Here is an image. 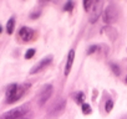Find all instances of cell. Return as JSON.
<instances>
[{
  "label": "cell",
  "mask_w": 127,
  "mask_h": 119,
  "mask_svg": "<svg viewBox=\"0 0 127 119\" xmlns=\"http://www.w3.org/2000/svg\"><path fill=\"white\" fill-rule=\"evenodd\" d=\"M118 20V9L113 3H110L103 11V21L106 24H113Z\"/></svg>",
  "instance_id": "obj_1"
},
{
  "label": "cell",
  "mask_w": 127,
  "mask_h": 119,
  "mask_svg": "<svg viewBox=\"0 0 127 119\" xmlns=\"http://www.w3.org/2000/svg\"><path fill=\"white\" fill-rule=\"evenodd\" d=\"M28 113H29V108L26 105H23V107H18V108H14L11 110L5 112L0 117V119H18V118L26 115Z\"/></svg>",
  "instance_id": "obj_2"
},
{
  "label": "cell",
  "mask_w": 127,
  "mask_h": 119,
  "mask_svg": "<svg viewBox=\"0 0 127 119\" xmlns=\"http://www.w3.org/2000/svg\"><path fill=\"white\" fill-rule=\"evenodd\" d=\"M65 108H66V100L65 99H60V100H57L51 108H50V110H49V113H47V117L49 118H57V117H60L62 113H64V110H65Z\"/></svg>",
  "instance_id": "obj_3"
},
{
  "label": "cell",
  "mask_w": 127,
  "mask_h": 119,
  "mask_svg": "<svg viewBox=\"0 0 127 119\" xmlns=\"http://www.w3.org/2000/svg\"><path fill=\"white\" fill-rule=\"evenodd\" d=\"M30 87V83H23V84H18V88L15 91V93L13 94V97H10L9 99H6V103L8 104H13L15 102H18L19 99L23 98V96L26 93V91L29 89Z\"/></svg>",
  "instance_id": "obj_4"
},
{
  "label": "cell",
  "mask_w": 127,
  "mask_h": 119,
  "mask_svg": "<svg viewBox=\"0 0 127 119\" xmlns=\"http://www.w3.org/2000/svg\"><path fill=\"white\" fill-rule=\"evenodd\" d=\"M52 92H54L52 84H45V86L41 88V91H40V93H39V96H37V102H39V105H40V107H42V105L49 100V98L51 97Z\"/></svg>",
  "instance_id": "obj_5"
},
{
  "label": "cell",
  "mask_w": 127,
  "mask_h": 119,
  "mask_svg": "<svg viewBox=\"0 0 127 119\" xmlns=\"http://www.w3.org/2000/svg\"><path fill=\"white\" fill-rule=\"evenodd\" d=\"M51 62H52V56H51V55L44 57L41 61H39V62L30 70V75H35V73H37V72H41L42 70L47 68V66H49Z\"/></svg>",
  "instance_id": "obj_6"
},
{
  "label": "cell",
  "mask_w": 127,
  "mask_h": 119,
  "mask_svg": "<svg viewBox=\"0 0 127 119\" xmlns=\"http://www.w3.org/2000/svg\"><path fill=\"white\" fill-rule=\"evenodd\" d=\"M102 5H103L102 1H95L92 9L90 10V22L94 24L97 21V19L100 18V15L102 13Z\"/></svg>",
  "instance_id": "obj_7"
},
{
  "label": "cell",
  "mask_w": 127,
  "mask_h": 119,
  "mask_svg": "<svg viewBox=\"0 0 127 119\" xmlns=\"http://www.w3.org/2000/svg\"><path fill=\"white\" fill-rule=\"evenodd\" d=\"M19 36L23 41L25 42H29L31 40H34L35 37V31L30 27H26V26H23L20 30H19Z\"/></svg>",
  "instance_id": "obj_8"
},
{
  "label": "cell",
  "mask_w": 127,
  "mask_h": 119,
  "mask_svg": "<svg viewBox=\"0 0 127 119\" xmlns=\"http://www.w3.org/2000/svg\"><path fill=\"white\" fill-rule=\"evenodd\" d=\"M74 61H75V51L70 50V52L67 55V60H66V65H65V71H64V75H65V76L70 75L72 65H74Z\"/></svg>",
  "instance_id": "obj_9"
},
{
  "label": "cell",
  "mask_w": 127,
  "mask_h": 119,
  "mask_svg": "<svg viewBox=\"0 0 127 119\" xmlns=\"http://www.w3.org/2000/svg\"><path fill=\"white\" fill-rule=\"evenodd\" d=\"M103 32L106 34V35H108L110 36V39L113 41L116 37H117V31L113 29V27H110V26H107V27H103Z\"/></svg>",
  "instance_id": "obj_10"
},
{
  "label": "cell",
  "mask_w": 127,
  "mask_h": 119,
  "mask_svg": "<svg viewBox=\"0 0 127 119\" xmlns=\"http://www.w3.org/2000/svg\"><path fill=\"white\" fill-rule=\"evenodd\" d=\"M72 98H74V100L77 103V104H84V100H85V94L82 93V92H77V93H74L72 94Z\"/></svg>",
  "instance_id": "obj_11"
},
{
  "label": "cell",
  "mask_w": 127,
  "mask_h": 119,
  "mask_svg": "<svg viewBox=\"0 0 127 119\" xmlns=\"http://www.w3.org/2000/svg\"><path fill=\"white\" fill-rule=\"evenodd\" d=\"M14 29H15V19L11 18V19H9V21L6 24V32L9 35H11L14 32Z\"/></svg>",
  "instance_id": "obj_12"
},
{
  "label": "cell",
  "mask_w": 127,
  "mask_h": 119,
  "mask_svg": "<svg viewBox=\"0 0 127 119\" xmlns=\"http://www.w3.org/2000/svg\"><path fill=\"white\" fill-rule=\"evenodd\" d=\"M94 4H95V1H91V0H85V1H82V5H84L85 11H89V13H90V10L92 9Z\"/></svg>",
  "instance_id": "obj_13"
},
{
  "label": "cell",
  "mask_w": 127,
  "mask_h": 119,
  "mask_svg": "<svg viewBox=\"0 0 127 119\" xmlns=\"http://www.w3.org/2000/svg\"><path fill=\"white\" fill-rule=\"evenodd\" d=\"M81 109H82V113H84L85 115H87V114H91V113H92V109H91L90 104L84 103V104L81 105Z\"/></svg>",
  "instance_id": "obj_14"
},
{
  "label": "cell",
  "mask_w": 127,
  "mask_h": 119,
  "mask_svg": "<svg viewBox=\"0 0 127 119\" xmlns=\"http://www.w3.org/2000/svg\"><path fill=\"white\" fill-rule=\"evenodd\" d=\"M110 66H111V70L113 71V73H115L116 76H120V73H121L120 66H118V65H116V63H110Z\"/></svg>",
  "instance_id": "obj_15"
},
{
  "label": "cell",
  "mask_w": 127,
  "mask_h": 119,
  "mask_svg": "<svg viewBox=\"0 0 127 119\" xmlns=\"http://www.w3.org/2000/svg\"><path fill=\"white\" fill-rule=\"evenodd\" d=\"M112 108H113V100H112V99H108V100L106 102V104H105V110H106L107 113H110V112L112 110Z\"/></svg>",
  "instance_id": "obj_16"
},
{
  "label": "cell",
  "mask_w": 127,
  "mask_h": 119,
  "mask_svg": "<svg viewBox=\"0 0 127 119\" xmlns=\"http://www.w3.org/2000/svg\"><path fill=\"white\" fill-rule=\"evenodd\" d=\"M72 9H74V3L72 1H67L66 4H65V6H64V11H72Z\"/></svg>",
  "instance_id": "obj_17"
},
{
  "label": "cell",
  "mask_w": 127,
  "mask_h": 119,
  "mask_svg": "<svg viewBox=\"0 0 127 119\" xmlns=\"http://www.w3.org/2000/svg\"><path fill=\"white\" fill-rule=\"evenodd\" d=\"M34 55H35V50H34V48H29V50L26 51V53H25V58H26V60H30V58H32Z\"/></svg>",
  "instance_id": "obj_18"
},
{
  "label": "cell",
  "mask_w": 127,
  "mask_h": 119,
  "mask_svg": "<svg viewBox=\"0 0 127 119\" xmlns=\"http://www.w3.org/2000/svg\"><path fill=\"white\" fill-rule=\"evenodd\" d=\"M98 50V46H96V45H94V46H91L89 50H87V55H91V53H94V52H96Z\"/></svg>",
  "instance_id": "obj_19"
},
{
  "label": "cell",
  "mask_w": 127,
  "mask_h": 119,
  "mask_svg": "<svg viewBox=\"0 0 127 119\" xmlns=\"http://www.w3.org/2000/svg\"><path fill=\"white\" fill-rule=\"evenodd\" d=\"M39 16H40V11H37V10H36V11H34V13L30 15V18H31L32 20H35V19H36V18H39Z\"/></svg>",
  "instance_id": "obj_20"
},
{
  "label": "cell",
  "mask_w": 127,
  "mask_h": 119,
  "mask_svg": "<svg viewBox=\"0 0 127 119\" xmlns=\"http://www.w3.org/2000/svg\"><path fill=\"white\" fill-rule=\"evenodd\" d=\"M18 119H32V118H31V115H28V114H26V115H24V117H21V118H18Z\"/></svg>",
  "instance_id": "obj_21"
},
{
  "label": "cell",
  "mask_w": 127,
  "mask_h": 119,
  "mask_svg": "<svg viewBox=\"0 0 127 119\" xmlns=\"http://www.w3.org/2000/svg\"><path fill=\"white\" fill-rule=\"evenodd\" d=\"M121 119H127V114H125V115H122V117H121Z\"/></svg>",
  "instance_id": "obj_22"
},
{
  "label": "cell",
  "mask_w": 127,
  "mask_h": 119,
  "mask_svg": "<svg viewBox=\"0 0 127 119\" xmlns=\"http://www.w3.org/2000/svg\"><path fill=\"white\" fill-rule=\"evenodd\" d=\"M1 31H3V27H1V26H0V34H1Z\"/></svg>",
  "instance_id": "obj_23"
},
{
  "label": "cell",
  "mask_w": 127,
  "mask_h": 119,
  "mask_svg": "<svg viewBox=\"0 0 127 119\" xmlns=\"http://www.w3.org/2000/svg\"><path fill=\"white\" fill-rule=\"evenodd\" d=\"M125 82H126V83H127V77H126V79H125Z\"/></svg>",
  "instance_id": "obj_24"
}]
</instances>
